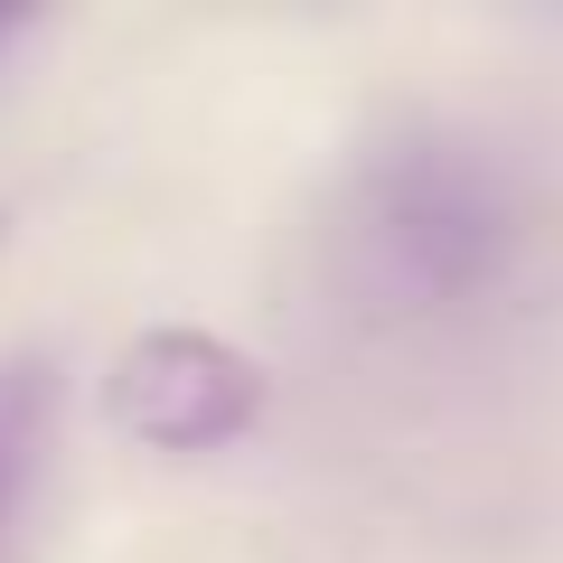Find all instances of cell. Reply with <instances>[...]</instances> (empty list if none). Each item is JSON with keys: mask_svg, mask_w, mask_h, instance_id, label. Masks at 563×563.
Segmentation results:
<instances>
[{"mask_svg": "<svg viewBox=\"0 0 563 563\" xmlns=\"http://www.w3.org/2000/svg\"><path fill=\"white\" fill-rule=\"evenodd\" d=\"M103 422L132 451L198 461V451H225L263 422V366L244 347H225L217 329H179V320L141 329L103 366Z\"/></svg>", "mask_w": 563, "mask_h": 563, "instance_id": "cell-2", "label": "cell"}, {"mask_svg": "<svg viewBox=\"0 0 563 563\" xmlns=\"http://www.w3.org/2000/svg\"><path fill=\"white\" fill-rule=\"evenodd\" d=\"M47 422H57V366L0 357V536H10V517H20L29 479L47 461Z\"/></svg>", "mask_w": 563, "mask_h": 563, "instance_id": "cell-3", "label": "cell"}, {"mask_svg": "<svg viewBox=\"0 0 563 563\" xmlns=\"http://www.w3.org/2000/svg\"><path fill=\"white\" fill-rule=\"evenodd\" d=\"M517 263V198L498 161L451 132H395L339 198V273L376 320H451Z\"/></svg>", "mask_w": 563, "mask_h": 563, "instance_id": "cell-1", "label": "cell"}, {"mask_svg": "<svg viewBox=\"0 0 563 563\" xmlns=\"http://www.w3.org/2000/svg\"><path fill=\"white\" fill-rule=\"evenodd\" d=\"M10 29H20V10H0V38H10Z\"/></svg>", "mask_w": 563, "mask_h": 563, "instance_id": "cell-4", "label": "cell"}]
</instances>
